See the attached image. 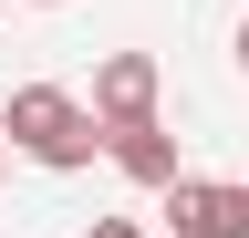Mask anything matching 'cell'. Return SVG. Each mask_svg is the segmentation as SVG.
I'll return each instance as SVG.
<instances>
[{
	"label": "cell",
	"instance_id": "6da1fadb",
	"mask_svg": "<svg viewBox=\"0 0 249 238\" xmlns=\"http://www.w3.org/2000/svg\"><path fill=\"white\" fill-rule=\"evenodd\" d=\"M0 135H11V156L73 176L104 156V114H93L83 94H62V83H11V114H0Z\"/></svg>",
	"mask_w": 249,
	"mask_h": 238
},
{
	"label": "cell",
	"instance_id": "7a4b0ae2",
	"mask_svg": "<svg viewBox=\"0 0 249 238\" xmlns=\"http://www.w3.org/2000/svg\"><path fill=\"white\" fill-rule=\"evenodd\" d=\"M93 114L114 125H156V52H104L93 63Z\"/></svg>",
	"mask_w": 249,
	"mask_h": 238
},
{
	"label": "cell",
	"instance_id": "3957f363",
	"mask_svg": "<svg viewBox=\"0 0 249 238\" xmlns=\"http://www.w3.org/2000/svg\"><path fill=\"white\" fill-rule=\"evenodd\" d=\"M166 238H239V187L177 176V187H166Z\"/></svg>",
	"mask_w": 249,
	"mask_h": 238
},
{
	"label": "cell",
	"instance_id": "277c9868",
	"mask_svg": "<svg viewBox=\"0 0 249 238\" xmlns=\"http://www.w3.org/2000/svg\"><path fill=\"white\" fill-rule=\"evenodd\" d=\"M104 156H114L124 176H135V187H156V197H166L177 176H187V166H177V135H166V125H114V135H104Z\"/></svg>",
	"mask_w": 249,
	"mask_h": 238
},
{
	"label": "cell",
	"instance_id": "5b68a950",
	"mask_svg": "<svg viewBox=\"0 0 249 238\" xmlns=\"http://www.w3.org/2000/svg\"><path fill=\"white\" fill-rule=\"evenodd\" d=\"M83 238H145V228H135V218H93Z\"/></svg>",
	"mask_w": 249,
	"mask_h": 238
},
{
	"label": "cell",
	"instance_id": "8992f818",
	"mask_svg": "<svg viewBox=\"0 0 249 238\" xmlns=\"http://www.w3.org/2000/svg\"><path fill=\"white\" fill-rule=\"evenodd\" d=\"M239 73H249V21H239Z\"/></svg>",
	"mask_w": 249,
	"mask_h": 238
},
{
	"label": "cell",
	"instance_id": "52a82bcc",
	"mask_svg": "<svg viewBox=\"0 0 249 238\" xmlns=\"http://www.w3.org/2000/svg\"><path fill=\"white\" fill-rule=\"evenodd\" d=\"M239 238H249V187H239Z\"/></svg>",
	"mask_w": 249,
	"mask_h": 238
},
{
	"label": "cell",
	"instance_id": "ba28073f",
	"mask_svg": "<svg viewBox=\"0 0 249 238\" xmlns=\"http://www.w3.org/2000/svg\"><path fill=\"white\" fill-rule=\"evenodd\" d=\"M42 11H52V0H42Z\"/></svg>",
	"mask_w": 249,
	"mask_h": 238
}]
</instances>
